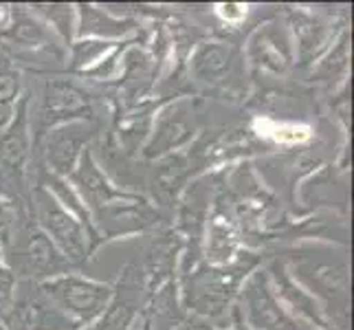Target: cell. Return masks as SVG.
Listing matches in <instances>:
<instances>
[{"label": "cell", "instance_id": "cell-1", "mask_svg": "<svg viewBox=\"0 0 354 330\" xmlns=\"http://www.w3.org/2000/svg\"><path fill=\"white\" fill-rule=\"evenodd\" d=\"M292 275L304 282L315 297L326 302L341 330L348 328V288L350 266L344 253L330 249H301L292 253Z\"/></svg>", "mask_w": 354, "mask_h": 330}, {"label": "cell", "instance_id": "cell-2", "mask_svg": "<svg viewBox=\"0 0 354 330\" xmlns=\"http://www.w3.org/2000/svg\"><path fill=\"white\" fill-rule=\"evenodd\" d=\"M29 104L31 97L24 93L14 106V117L0 130V194L16 201L27 194L33 156Z\"/></svg>", "mask_w": 354, "mask_h": 330}, {"label": "cell", "instance_id": "cell-3", "mask_svg": "<svg viewBox=\"0 0 354 330\" xmlns=\"http://www.w3.org/2000/svg\"><path fill=\"white\" fill-rule=\"evenodd\" d=\"M42 295L75 326L95 322L111 306L113 288L104 282H95L77 273H64L40 282Z\"/></svg>", "mask_w": 354, "mask_h": 330}, {"label": "cell", "instance_id": "cell-4", "mask_svg": "<svg viewBox=\"0 0 354 330\" xmlns=\"http://www.w3.org/2000/svg\"><path fill=\"white\" fill-rule=\"evenodd\" d=\"M95 119V100L86 89H82L77 82L48 77L44 82L40 108L33 119V148L38 145L48 132L73 124V121H93Z\"/></svg>", "mask_w": 354, "mask_h": 330}, {"label": "cell", "instance_id": "cell-5", "mask_svg": "<svg viewBox=\"0 0 354 330\" xmlns=\"http://www.w3.org/2000/svg\"><path fill=\"white\" fill-rule=\"evenodd\" d=\"M33 214L38 220L35 225L44 231L71 266L88 262L93 251L86 231L77 223V218L66 212L53 194L42 185H35L33 190Z\"/></svg>", "mask_w": 354, "mask_h": 330}, {"label": "cell", "instance_id": "cell-6", "mask_svg": "<svg viewBox=\"0 0 354 330\" xmlns=\"http://www.w3.org/2000/svg\"><path fill=\"white\" fill-rule=\"evenodd\" d=\"M0 40L7 42L3 44V51L11 59L40 62L44 66L64 62V48L57 42L55 33L38 16L22 7L11 9L9 24L0 31Z\"/></svg>", "mask_w": 354, "mask_h": 330}, {"label": "cell", "instance_id": "cell-7", "mask_svg": "<svg viewBox=\"0 0 354 330\" xmlns=\"http://www.w3.org/2000/svg\"><path fill=\"white\" fill-rule=\"evenodd\" d=\"M14 258L16 264L11 266L14 273L27 275L31 282H38V279L46 282V279H53L71 271L66 258L57 251L55 244L46 238V234L35 223H27L18 229Z\"/></svg>", "mask_w": 354, "mask_h": 330}, {"label": "cell", "instance_id": "cell-8", "mask_svg": "<svg viewBox=\"0 0 354 330\" xmlns=\"http://www.w3.org/2000/svg\"><path fill=\"white\" fill-rule=\"evenodd\" d=\"M242 311L253 330H315L282 306L264 271H255L244 282Z\"/></svg>", "mask_w": 354, "mask_h": 330}, {"label": "cell", "instance_id": "cell-9", "mask_svg": "<svg viewBox=\"0 0 354 330\" xmlns=\"http://www.w3.org/2000/svg\"><path fill=\"white\" fill-rule=\"evenodd\" d=\"M3 330H71L73 324L59 313L51 302H48L40 286L35 282L24 279L16 286L14 304L7 315L0 320Z\"/></svg>", "mask_w": 354, "mask_h": 330}, {"label": "cell", "instance_id": "cell-10", "mask_svg": "<svg viewBox=\"0 0 354 330\" xmlns=\"http://www.w3.org/2000/svg\"><path fill=\"white\" fill-rule=\"evenodd\" d=\"M192 75L214 91H234L242 80V55L229 42H201L192 55Z\"/></svg>", "mask_w": 354, "mask_h": 330}, {"label": "cell", "instance_id": "cell-11", "mask_svg": "<svg viewBox=\"0 0 354 330\" xmlns=\"http://www.w3.org/2000/svg\"><path fill=\"white\" fill-rule=\"evenodd\" d=\"M251 266L253 262L247 258L236 264H227V268L212 266L209 271H196L187 288V302L205 315L223 313L240 279L247 275Z\"/></svg>", "mask_w": 354, "mask_h": 330}, {"label": "cell", "instance_id": "cell-12", "mask_svg": "<svg viewBox=\"0 0 354 330\" xmlns=\"http://www.w3.org/2000/svg\"><path fill=\"white\" fill-rule=\"evenodd\" d=\"M93 134H95V126L91 121H73V124L51 130L33 148L42 152L44 158L42 169L53 176L68 178L73 174V169L77 167L80 156L86 150Z\"/></svg>", "mask_w": 354, "mask_h": 330}, {"label": "cell", "instance_id": "cell-13", "mask_svg": "<svg viewBox=\"0 0 354 330\" xmlns=\"http://www.w3.org/2000/svg\"><path fill=\"white\" fill-rule=\"evenodd\" d=\"M161 214L139 194H128L93 214V223L104 240H113L130 234H141L158 225Z\"/></svg>", "mask_w": 354, "mask_h": 330}, {"label": "cell", "instance_id": "cell-14", "mask_svg": "<svg viewBox=\"0 0 354 330\" xmlns=\"http://www.w3.org/2000/svg\"><path fill=\"white\" fill-rule=\"evenodd\" d=\"M194 132H196V117H194V106L187 100H178L165 106L156 115L150 141L143 145L145 158H161L169 156L180 145H185Z\"/></svg>", "mask_w": 354, "mask_h": 330}, {"label": "cell", "instance_id": "cell-15", "mask_svg": "<svg viewBox=\"0 0 354 330\" xmlns=\"http://www.w3.org/2000/svg\"><path fill=\"white\" fill-rule=\"evenodd\" d=\"M68 178L73 183V190L77 192V196L91 212V216L97 210H102V207L126 199L130 194V192H124L117 185H113V181L104 174V169L100 165H97L95 156L91 154L88 148L82 152L80 163L75 169H73V174Z\"/></svg>", "mask_w": 354, "mask_h": 330}, {"label": "cell", "instance_id": "cell-16", "mask_svg": "<svg viewBox=\"0 0 354 330\" xmlns=\"http://www.w3.org/2000/svg\"><path fill=\"white\" fill-rule=\"evenodd\" d=\"M247 55L253 66L271 73H286L292 64V46L288 33L275 22L264 24L251 35Z\"/></svg>", "mask_w": 354, "mask_h": 330}, {"label": "cell", "instance_id": "cell-17", "mask_svg": "<svg viewBox=\"0 0 354 330\" xmlns=\"http://www.w3.org/2000/svg\"><path fill=\"white\" fill-rule=\"evenodd\" d=\"M288 22H290L292 33H295L299 64L301 66L313 64L315 59L326 51L328 42L333 40L330 22L306 9H292Z\"/></svg>", "mask_w": 354, "mask_h": 330}, {"label": "cell", "instance_id": "cell-18", "mask_svg": "<svg viewBox=\"0 0 354 330\" xmlns=\"http://www.w3.org/2000/svg\"><path fill=\"white\" fill-rule=\"evenodd\" d=\"M268 279H273V284L277 291H273L275 295L282 297L288 306L295 311V317H304L308 320L310 324H315L317 328L322 330H330L328 328V320H326V313L322 309V304L317 302V297H313L310 293H306L304 288L297 286V282L292 279V275L286 271V264L284 262H273L271 268H268Z\"/></svg>", "mask_w": 354, "mask_h": 330}, {"label": "cell", "instance_id": "cell-19", "mask_svg": "<svg viewBox=\"0 0 354 330\" xmlns=\"http://www.w3.org/2000/svg\"><path fill=\"white\" fill-rule=\"evenodd\" d=\"M139 29V24L130 18L115 16L113 11L100 9L95 5H77V22H75V33L80 40H119L126 35L134 33Z\"/></svg>", "mask_w": 354, "mask_h": 330}, {"label": "cell", "instance_id": "cell-20", "mask_svg": "<svg viewBox=\"0 0 354 330\" xmlns=\"http://www.w3.org/2000/svg\"><path fill=\"white\" fill-rule=\"evenodd\" d=\"M209 234H207V262L212 266H227L238 251V231L234 220L218 212L209 218Z\"/></svg>", "mask_w": 354, "mask_h": 330}, {"label": "cell", "instance_id": "cell-21", "mask_svg": "<svg viewBox=\"0 0 354 330\" xmlns=\"http://www.w3.org/2000/svg\"><path fill=\"white\" fill-rule=\"evenodd\" d=\"M348 68H350V33L344 31L322 62L313 66L310 80L326 84V86H335L337 82H341L348 75Z\"/></svg>", "mask_w": 354, "mask_h": 330}, {"label": "cell", "instance_id": "cell-22", "mask_svg": "<svg viewBox=\"0 0 354 330\" xmlns=\"http://www.w3.org/2000/svg\"><path fill=\"white\" fill-rule=\"evenodd\" d=\"M121 44L124 42H115V40H93V38L77 40L75 44H71L68 71L86 75L88 71L100 66L106 57H111Z\"/></svg>", "mask_w": 354, "mask_h": 330}, {"label": "cell", "instance_id": "cell-23", "mask_svg": "<svg viewBox=\"0 0 354 330\" xmlns=\"http://www.w3.org/2000/svg\"><path fill=\"white\" fill-rule=\"evenodd\" d=\"M31 14L38 16L55 33V38L66 42L68 46L73 33H75V9L73 5H31Z\"/></svg>", "mask_w": 354, "mask_h": 330}, {"label": "cell", "instance_id": "cell-24", "mask_svg": "<svg viewBox=\"0 0 354 330\" xmlns=\"http://www.w3.org/2000/svg\"><path fill=\"white\" fill-rule=\"evenodd\" d=\"M16 286H18V277L14 273V268H11V264L5 260L3 247H0V320L7 315L11 304H14Z\"/></svg>", "mask_w": 354, "mask_h": 330}, {"label": "cell", "instance_id": "cell-25", "mask_svg": "<svg viewBox=\"0 0 354 330\" xmlns=\"http://www.w3.org/2000/svg\"><path fill=\"white\" fill-rule=\"evenodd\" d=\"M9 223H11V218H9L7 207H5L3 203H0V236H5V234H7Z\"/></svg>", "mask_w": 354, "mask_h": 330}]
</instances>
